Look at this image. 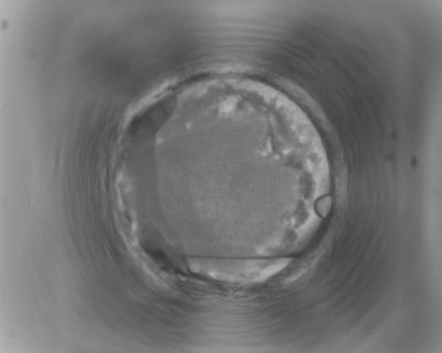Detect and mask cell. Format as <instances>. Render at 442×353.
Listing matches in <instances>:
<instances>
[{"label":"cell","instance_id":"obj_1","mask_svg":"<svg viewBox=\"0 0 442 353\" xmlns=\"http://www.w3.org/2000/svg\"><path fill=\"white\" fill-rule=\"evenodd\" d=\"M189 265L194 272L215 280L234 284L261 282L283 267L281 261L277 260L202 258L190 260Z\"/></svg>","mask_w":442,"mask_h":353}]
</instances>
